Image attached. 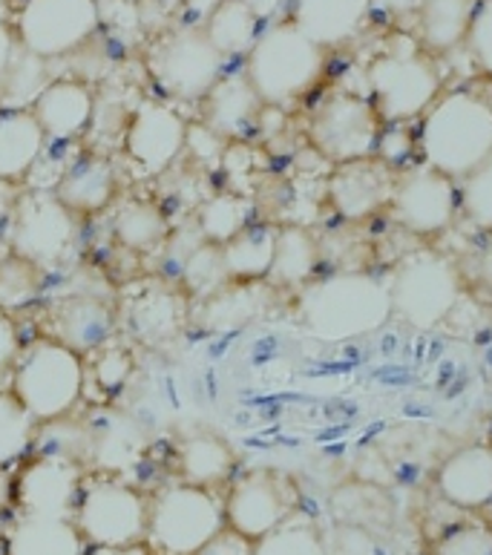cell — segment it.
<instances>
[{"label": "cell", "instance_id": "ffe728a7", "mask_svg": "<svg viewBox=\"0 0 492 555\" xmlns=\"http://www.w3.org/2000/svg\"><path fill=\"white\" fill-rule=\"evenodd\" d=\"M394 179L384 158L340 165L328 179V202L346 222H363L392 202Z\"/></svg>", "mask_w": 492, "mask_h": 555}, {"label": "cell", "instance_id": "9f6ffc18", "mask_svg": "<svg viewBox=\"0 0 492 555\" xmlns=\"http://www.w3.org/2000/svg\"><path fill=\"white\" fill-rule=\"evenodd\" d=\"M0 3H3V0H0Z\"/></svg>", "mask_w": 492, "mask_h": 555}, {"label": "cell", "instance_id": "e0dca14e", "mask_svg": "<svg viewBox=\"0 0 492 555\" xmlns=\"http://www.w3.org/2000/svg\"><path fill=\"white\" fill-rule=\"evenodd\" d=\"M118 317L135 340L144 346H161L179 337L187 323V302L182 291L159 282H135L125 291Z\"/></svg>", "mask_w": 492, "mask_h": 555}, {"label": "cell", "instance_id": "83f0119b", "mask_svg": "<svg viewBox=\"0 0 492 555\" xmlns=\"http://www.w3.org/2000/svg\"><path fill=\"white\" fill-rule=\"evenodd\" d=\"M7 555H83V539L73 518L24 515L9 532Z\"/></svg>", "mask_w": 492, "mask_h": 555}, {"label": "cell", "instance_id": "74e56055", "mask_svg": "<svg viewBox=\"0 0 492 555\" xmlns=\"http://www.w3.org/2000/svg\"><path fill=\"white\" fill-rule=\"evenodd\" d=\"M35 421L12 391H0V466H9L33 452Z\"/></svg>", "mask_w": 492, "mask_h": 555}, {"label": "cell", "instance_id": "4316f807", "mask_svg": "<svg viewBox=\"0 0 492 555\" xmlns=\"http://www.w3.org/2000/svg\"><path fill=\"white\" fill-rule=\"evenodd\" d=\"M179 473L184 483L213 489L225 483L234 473V449L217 431L199 429L184 435L179 443Z\"/></svg>", "mask_w": 492, "mask_h": 555}, {"label": "cell", "instance_id": "d6a6232c", "mask_svg": "<svg viewBox=\"0 0 492 555\" xmlns=\"http://www.w3.org/2000/svg\"><path fill=\"white\" fill-rule=\"evenodd\" d=\"M259 24L262 21L245 0H222L202 29L208 35V41L217 47L219 55L228 61L236 55H248L262 33Z\"/></svg>", "mask_w": 492, "mask_h": 555}, {"label": "cell", "instance_id": "4dcf8cb0", "mask_svg": "<svg viewBox=\"0 0 492 555\" xmlns=\"http://www.w3.org/2000/svg\"><path fill=\"white\" fill-rule=\"evenodd\" d=\"M472 12L476 0H424V7L417 9L420 43L432 52L455 50L467 41Z\"/></svg>", "mask_w": 492, "mask_h": 555}, {"label": "cell", "instance_id": "816d5d0a", "mask_svg": "<svg viewBox=\"0 0 492 555\" xmlns=\"http://www.w3.org/2000/svg\"><path fill=\"white\" fill-rule=\"evenodd\" d=\"M17 199H21V188L12 182H0V224H9Z\"/></svg>", "mask_w": 492, "mask_h": 555}, {"label": "cell", "instance_id": "d6986e66", "mask_svg": "<svg viewBox=\"0 0 492 555\" xmlns=\"http://www.w3.org/2000/svg\"><path fill=\"white\" fill-rule=\"evenodd\" d=\"M90 426V461L95 469H101L109 478L133 473L142 464L147 452V431L139 423V417L125 412V409L101 406L87 417Z\"/></svg>", "mask_w": 492, "mask_h": 555}, {"label": "cell", "instance_id": "f907efd6", "mask_svg": "<svg viewBox=\"0 0 492 555\" xmlns=\"http://www.w3.org/2000/svg\"><path fill=\"white\" fill-rule=\"evenodd\" d=\"M15 47L17 38L12 35V29H9V24L3 21V15H0V81H3V75H7L9 61L15 55Z\"/></svg>", "mask_w": 492, "mask_h": 555}, {"label": "cell", "instance_id": "7a4b0ae2", "mask_svg": "<svg viewBox=\"0 0 492 555\" xmlns=\"http://www.w3.org/2000/svg\"><path fill=\"white\" fill-rule=\"evenodd\" d=\"M424 165L467 179L492 156V104L472 90H452L426 109L417 133Z\"/></svg>", "mask_w": 492, "mask_h": 555}, {"label": "cell", "instance_id": "f1b7e54d", "mask_svg": "<svg viewBox=\"0 0 492 555\" xmlns=\"http://www.w3.org/2000/svg\"><path fill=\"white\" fill-rule=\"evenodd\" d=\"M320 266V245L314 233L302 224L276 228L274 262H271V282L283 288H306Z\"/></svg>", "mask_w": 492, "mask_h": 555}, {"label": "cell", "instance_id": "60d3db41", "mask_svg": "<svg viewBox=\"0 0 492 555\" xmlns=\"http://www.w3.org/2000/svg\"><path fill=\"white\" fill-rule=\"evenodd\" d=\"M179 271H182L184 291L202 299L213 297L217 291H222L231 282L225 266H222V250H219V245H208V242L199 250H193Z\"/></svg>", "mask_w": 492, "mask_h": 555}, {"label": "cell", "instance_id": "f546056e", "mask_svg": "<svg viewBox=\"0 0 492 555\" xmlns=\"http://www.w3.org/2000/svg\"><path fill=\"white\" fill-rule=\"evenodd\" d=\"M113 240L125 250L135 254H151L167 242V216L161 205L147 199H127L113 210L109 219Z\"/></svg>", "mask_w": 492, "mask_h": 555}, {"label": "cell", "instance_id": "7dc6e473", "mask_svg": "<svg viewBox=\"0 0 492 555\" xmlns=\"http://www.w3.org/2000/svg\"><path fill=\"white\" fill-rule=\"evenodd\" d=\"M467 47L478 67L492 75V0L476 3L472 24H469L467 33Z\"/></svg>", "mask_w": 492, "mask_h": 555}, {"label": "cell", "instance_id": "8992f818", "mask_svg": "<svg viewBox=\"0 0 492 555\" xmlns=\"http://www.w3.org/2000/svg\"><path fill=\"white\" fill-rule=\"evenodd\" d=\"M366 78L377 116L392 125L426 113L441 92V75L429 55L406 38L380 52L368 64Z\"/></svg>", "mask_w": 492, "mask_h": 555}, {"label": "cell", "instance_id": "1f68e13d", "mask_svg": "<svg viewBox=\"0 0 492 555\" xmlns=\"http://www.w3.org/2000/svg\"><path fill=\"white\" fill-rule=\"evenodd\" d=\"M276 248V228L271 224H248L239 236L222 245V266L228 280L257 282L271 274Z\"/></svg>", "mask_w": 492, "mask_h": 555}, {"label": "cell", "instance_id": "f35d334b", "mask_svg": "<svg viewBox=\"0 0 492 555\" xmlns=\"http://www.w3.org/2000/svg\"><path fill=\"white\" fill-rule=\"evenodd\" d=\"M254 555H326V541L314 521L292 515L288 521L254 544Z\"/></svg>", "mask_w": 492, "mask_h": 555}, {"label": "cell", "instance_id": "4fadbf2b", "mask_svg": "<svg viewBox=\"0 0 492 555\" xmlns=\"http://www.w3.org/2000/svg\"><path fill=\"white\" fill-rule=\"evenodd\" d=\"M187 121L165 101H142L125 127V158L142 179L165 176L184 156Z\"/></svg>", "mask_w": 492, "mask_h": 555}, {"label": "cell", "instance_id": "30bf717a", "mask_svg": "<svg viewBox=\"0 0 492 555\" xmlns=\"http://www.w3.org/2000/svg\"><path fill=\"white\" fill-rule=\"evenodd\" d=\"M147 69L167 95L202 101L225 75V59L199 26H179L161 35L147 52Z\"/></svg>", "mask_w": 492, "mask_h": 555}, {"label": "cell", "instance_id": "603a6c76", "mask_svg": "<svg viewBox=\"0 0 492 555\" xmlns=\"http://www.w3.org/2000/svg\"><path fill=\"white\" fill-rule=\"evenodd\" d=\"M262 107L266 104L259 101L257 90L250 87L248 75H222L213 83V90L202 99V125H208L222 139L236 141L257 127Z\"/></svg>", "mask_w": 492, "mask_h": 555}, {"label": "cell", "instance_id": "7402d4cb", "mask_svg": "<svg viewBox=\"0 0 492 555\" xmlns=\"http://www.w3.org/2000/svg\"><path fill=\"white\" fill-rule=\"evenodd\" d=\"M35 121L41 125L47 141L55 144H69L78 135L87 133L95 116V95L87 83L81 81H52L41 92V99L33 107Z\"/></svg>", "mask_w": 492, "mask_h": 555}, {"label": "cell", "instance_id": "c3c4849f", "mask_svg": "<svg viewBox=\"0 0 492 555\" xmlns=\"http://www.w3.org/2000/svg\"><path fill=\"white\" fill-rule=\"evenodd\" d=\"M196 555H254V541L243 539L239 532L225 527L217 539H210Z\"/></svg>", "mask_w": 492, "mask_h": 555}, {"label": "cell", "instance_id": "277c9868", "mask_svg": "<svg viewBox=\"0 0 492 555\" xmlns=\"http://www.w3.org/2000/svg\"><path fill=\"white\" fill-rule=\"evenodd\" d=\"M83 357L69 346L41 337L21 348L12 374V395L38 423L73 415L83 398Z\"/></svg>", "mask_w": 492, "mask_h": 555}, {"label": "cell", "instance_id": "681fc988", "mask_svg": "<svg viewBox=\"0 0 492 555\" xmlns=\"http://www.w3.org/2000/svg\"><path fill=\"white\" fill-rule=\"evenodd\" d=\"M21 348H24V343H21V332H17L15 320L7 311H0V369L15 363Z\"/></svg>", "mask_w": 492, "mask_h": 555}, {"label": "cell", "instance_id": "6da1fadb", "mask_svg": "<svg viewBox=\"0 0 492 555\" xmlns=\"http://www.w3.org/2000/svg\"><path fill=\"white\" fill-rule=\"evenodd\" d=\"M300 317L318 340L346 343L377 332L392 317L389 282L366 271H337L306 285Z\"/></svg>", "mask_w": 492, "mask_h": 555}, {"label": "cell", "instance_id": "2e32d148", "mask_svg": "<svg viewBox=\"0 0 492 555\" xmlns=\"http://www.w3.org/2000/svg\"><path fill=\"white\" fill-rule=\"evenodd\" d=\"M81 478L83 469L76 461L35 455L17 475V504H21L24 515L73 518L78 501H81Z\"/></svg>", "mask_w": 492, "mask_h": 555}, {"label": "cell", "instance_id": "db71d44e", "mask_svg": "<svg viewBox=\"0 0 492 555\" xmlns=\"http://www.w3.org/2000/svg\"><path fill=\"white\" fill-rule=\"evenodd\" d=\"M92 555H144V553H139V547H130V550H99V547H92Z\"/></svg>", "mask_w": 492, "mask_h": 555}, {"label": "cell", "instance_id": "ba28073f", "mask_svg": "<svg viewBox=\"0 0 492 555\" xmlns=\"http://www.w3.org/2000/svg\"><path fill=\"white\" fill-rule=\"evenodd\" d=\"M78 242V216L52 191H24L9 219L12 254L43 274L64 266Z\"/></svg>", "mask_w": 492, "mask_h": 555}, {"label": "cell", "instance_id": "44dd1931", "mask_svg": "<svg viewBox=\"0 0 492 555\" xmlns=\"http://www.w3.org/2000/svg\"><path fill=\"white\" fill-rule=\"evenodd\" d=\"M438 492L458 509H487L492 504V447H464L443 457L435 475Z\"/></svg>", "mask_w": 492, "mask_h": 555}, {"label": "cell", "instance_id": "836d02e7", "mask_svg": "<svg viewBox=\"0 0 492 555\" xmlns=\"http://www.w3.org/2000/svg\"><path fill=\"white\" fill-rule=\"evenodd\" d=\"M50 83V61L17 43L0 81V109H33Z\"/></svg>", "mask_w": 492, "mask_h": 555}, {"label": "cell", "instance_id": "5bb4252c", "mask_svg": "<svg viewBox=\"0 0 492 555\" xmlns=\"http://www.w3.org/2000/svg\"><path fill=\"white\" fill-rule=\"evenodd\" d=\"M222 506L228 530L257 544L294 515V487L288 478L271 469H254L236 478Z\"/></svg>", "mask_w": 492, "mask_h": 555}, {"label": "cell", "instance_id": "d590c367", "mask_svg": "<svg viewBox=\"0 0 492 555\" xmlns=\"http://www.w3.org/2000/svg\"><path fill=\"white\" fill-rule=\"evenodd\" d=\"M35 455H52V457H67L83 464L90 455V426L87 417H55V421L38 423L33 440Z\"/></svg>", "mask_w": 492, "mask_h": 555}, {"label": "cell", "instance_id": "d4e9b609", "mask_svg": "<svg viewBox=\"0 0 492 555\" xmlns=\"http://www.w3.org/2000/svg\"><path fill=\"white\" fill-rule=\"evenodd\" d=\"M52 193L76 216L101 214L118 196L116 165L104 156L76 158Z\"/></svg>", "mask_w": 492, "mask_h": 555}, {"label": "cell", "instance_id": "52a82bcc", "mask_svg": "<svg viewBox=\"0 0 492 555\" xmlns=\"http://www.w3.org/2000/svg\"><path fill=\"white\" fill-rule=\"evenodd\" d=\"M151 504L139 489L121 478L101 475L99 481L81 489L76 509V527L83 544L99 550H130L147 539Z\"/></svg>", "mask_w": 492, "mask_h": 555}, {"label": "cell", "instance_id": "f6af8a7d", "mask_svg": "<svg viewBox=\"0 0 492 555\" xmlns=\"http://www.w3.org/2000/svg\"><path fill=\"white\" fill-rule=\"evenodd\" d=\"M231 141L213 133L208 125H187V139H184V156L202 170H222V158Z\"/></svg>", "mask_w": 492, "mask_h": 555}, {"label": "cell", "instance_id": "7c38bea8", "mask_svg": "<svg viewBox=\"0 0 492 555\" xmlns=\"http://www.w3.org/2000/svg\"><path fill=\"white\" fill-rule=\"evenodd\" d=\"M99 0H26L17 15V43L52 61L81 50L99 29Z\"/></svg>", "mask_w": 492, "mask_h": 555}, {"label": "cell", "instance_id": "8fae6325", "mask_svg": "<svg viewBox=\"0 0 492 555\" xmlns=\"http://www.w3.org/2000/svg\"><path fill=\"white\" fill-rule=\"evenodd\" d=\"M380 135H384V118L377 116L375 104L351 92H337L323 101L309 125L311 147L334 165L372 158L377 153Z\"/></svg>", "mask_w": 492, "mask_h": 555}, {"label": "cell", "instance_id": "e575fe53", "mask_svg": "<svg viewBox=\"0 0 492 555\" xmlns=\"http://www.w3.org/2000/svg\"><path fill=\"white\" fill-rule=\"evenodd\" d=\"M250 219H254V205L248 196L234 191L210 196L196 210V228H199L202 240L208 245H219V248L239 236L248 224H254Z\"/></svg>", "mask_w": 492, "mask_h": 555}, {"label": "cell", "instance_id": "ab89813d", "mask_svg": "<svg viewBox=\"0 0 492 555\" xmlns=\"http://www.w3.org/2000/svg\"><path fill=\"white\" fill-rule=\"evenodd\" d=\"M43 291V271L21 257H7L0 262V311L26 308Z\"/></svg>", "mask_w": 492, "mask_h": 555}, {"label": "cell", "instance_id": "ac0fdd59", "mask_svg": "<svg viewBox=\"0 0 492 555\" xmlns=\"http://www.w3.org/2000/svg\"><path fill=\"white\" fill-rule=\"evenodd\" d=\"M47 332H50L47 337L64 343L81 357L92 354L113 340L116 308L92 291L61 294L59 302L50 308V317H47Z\"/></svg>", "mask_w": 492, "mask_h": 555}, {"label": "cell", "instance_id": "cb8c5ba5", "mask_svg": "<svg viewBox=\"0 0 492 555\" xmlns=\"http://www.w3.org/2000/svg\"><path fill=\"white\" fill-rule=\"evenodd\" d=\"M372 0H292V24L311 41L332 50L363 29Z\"/></svg>", "mask_w": 492, "mask_h": 555}, {"label": "cell", "instance_id": "5b68a950", "mask_svg": "<svg viewBox=\"0 0 492 555\" xmlns=\"http://www.w3.org/2000/svg\"><path fill=\"white\" fill-rule=\"evenodd\" d=\"M222 530V501L210 489L176 481L153 498L144 541L156 555H196Z\"/></svg>", "mask_w": 492, "mask_h": 555}, {"label": "cell", "instance_id": "ee69618b", "mask_svg": "<svg viewBox=\"0 0 492 555\" xmlns=\"http://www.w3.org/2000/svg\"><path fill=\"white\" fill-rule=\"evenodd\" d=\"M432 555H492V530L487 521H461L435 541Z\"/></svg>", "mask_w": 492, "mask_h": 555}, {"label": "cell", "instance_id": "3957f363", "mask_svg": "<svg viewBox=\"0 0 492 555\" xmlns=\"http://www.w3.org/2000/svg\"><path fill=\"white\" fill-rule=\"evenodd\" d=\"M326 69V50L292 21H276L259 33L245 61V75L266 107H285L318 87Z\"/></svg>", "mask_w": 492, "mask_h": 555}, {"label": "cell", "instance_id": "b9f144b4", "mask_svg": "<svg viewBox=\"0 0 492 555\" xmlns=\"http://www.w3.org/2000/svg\"><path fill=\"white\" fill-rule=\"evenodd\" d=\"M458 202L472 224L492 231V156L464 179Z\"/></svg>", "mask_w": 492, "mask_h": 555}, {"label": "cell", "instance_id": "9c48e42d", "mask_svg": "<svg viewBox=\"0 0 492 555\" xmlns=\"http://www.w3.org/2000/svg\"><path fill=\"white\" fill-rule=\"evenodd\" d=\"M392 314H398L412 328H435L450 317L461 297L458 271L450 259L435 250H415L394 271L389 282Z\"/></svg>", "mask_w": 492, "mask_h": 555}, {"label": "cell", "instance_id": "484cf974", "mask_svg": "<svg viewBox=\"0 0 492 555\" xmlns=\"http://www.w3.org/2000/svg\"><path fill=\"white\" fill-rule=\"evenodd\" d=\"M43 150L47 135L33 109H0V182H26Z\"/></svg>", "mask_w": 492, "mask_h": 555}, {"label": "cell", "instance_id": "f5cc1de1", "mask_svg": "<svg viewBox=\"0 0 492 555\" xmlns=\"http://www.w3.org/2000/svg\"><path fill=\"white\" fill-rule=\"evenodd\" d=\"M372 7H377L386 15H412L424 7V0H372Z\"/></svg>", "mask_w": 492, "mask_h": 555}, {"label": "cell", "instance_id": "bcb514c9", "mask_svg": "<svg viewBox=\"0 0 492 555\" xmlns=\"http://www.w3.org/2000/svg\"><path fill=\"white\" fill-rule=\"evenodd\" d=\"M323 541L326 555H380L375 535L358 524H337L328 535H323Z\"/></svg>", "mask_w": 492, "mask_h": 555}, {"label": "cell", "instance_id": "11a10c76", "mask_svg": "<svg viewBox=\"0 0 492 555\" xmlns=\"http://www.w3.org/2000/svg\"><path fill=\"white\" fill-rule=\"evenodd\" d=\"M487 524H490V530H492V504L487 506Z\"/></svg>", "mask_w": 492, "mask_h": 555}, {"label": "cell", "instance_id": "9a60e30c", "mask_svg": "<svg viewBox=\"0 0 492 555\" xmlns=\"http://www.w3.org/2000/svg\"><path fill=\"white\" fill-rule=\"evenodd\" d=\"M394 219L417 236H435L446 231L458 210V191L450 176L432 167H415L394 182L392 202Z\"/></svg>", "mask_w": 492, "mask_h": 555}, {"label": "cell", "instance_id": "7bdbcfd3", "mask_svg": "<svg viewBox=\"0 0 492 555\" xmlns=\"http://www.w3.org/2000/svg\"><path fill=\"white\" fill-rule=\"evenodd\" d=\"M83 374H87L101 391H116L130 380V374H133V357L127 354L121 346L107 343V346H101L99 351H92V365L87 369V363H83Z\"/></svg>", "mask_w": 492, "mask_h": 555}, {"label": "cell", "instance_id": "8d00e7d4", "mask_svg": "<svg viewBox=\"0 0 492 555\" xmlns=\"http://www.w3.org/2000/svg\"><path fill=\"white\" fill-rule=\"evenodd\" d=\"M259 311V291L243 282V285H225L222 291H217L213 297L205 299V308H202V323L210 332H234L239 325L250 323Z\"/></svg>", "mask_w": 492, "mask_h": 555}]
</instances>
